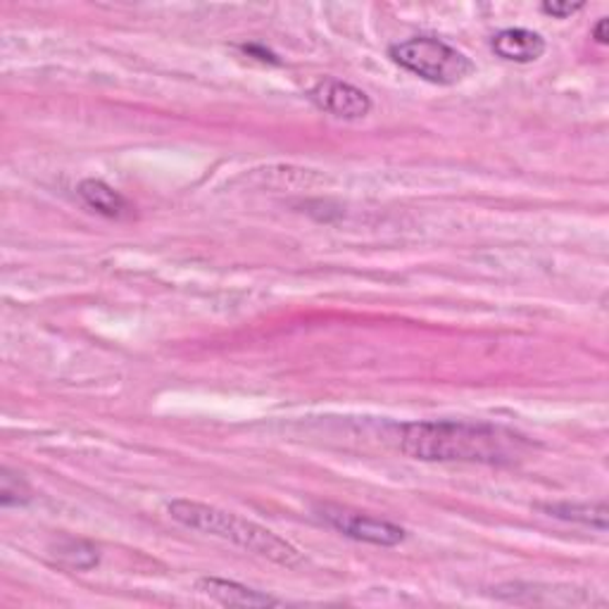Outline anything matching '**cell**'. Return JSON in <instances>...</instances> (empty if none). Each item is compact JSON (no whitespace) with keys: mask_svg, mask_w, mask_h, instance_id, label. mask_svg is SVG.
<instances>
[{"mask_svg":"<svg viewBox=\"0 0 609 609\" xmlns=\"http://www.w3.org/2000/svg\"><path fill=\"white\" fill-rule=\"evenodd\" d=\"M490 46L502 60L517 65L535 63L545 53L543 36L531 32V29H505V32L492 36Z\"/></svg>","mask_w":609,"mask_h":609,"instance_id":"cell-7","label":"cell"},{"mask_svg":"<svg viewBox=\"0 0 609 609\" xmlns=\"http://www.w3.org/2000/svg\"><path fill=\"white\" fill-rule=\"evenodd\" d=\"M400 451L422 462H467L507 467L527 457L531 443L505 427L481 422H412L400 433Z\"/></svg>","mask_w":609,"mask_h":609,"instance_id":"cell-1","label":"cell"},{"mask_svg":"<svg viewBox=\"0 0 609 609\" xmlns=\"http://www.w3.org/2000/svg\"><path fill=\"white\" fill-rule=\"evenodd\" d=\"M539 510L545 514L574 521V524H584L598 531H607V505L605 502H550L539 505Z\"/></svg>","mask_w":609,"mask_h":609,"instance_id":"cell-9","label":"cell"},{"mask_svg":"<svg viewBox=\"0 0 609 609\" xmlns=\"http://www.w3.org/2000/svg\"><path fill=\"white\" fill-rule=\"evenodd\" d=\"M310 100L333 118L341 120H362L372 112V98L357 89L353 84H345L341 79H322L312 86Z\"/></svg>","mask_w":609,"mask_h":609,"instance_id":"cell-5","label":"cell"},{"mask_svg":"<svg viewBox=\"0 0 609 609\" xmlns=\"http://www.w3.org/2000/svg\"><path fill=\"white\" fill-rule=\"evenodd\" d=\"M55 557L75 569H91L98 564V547L79 539H65L57 543Z\"/></svg>","mask_w":609,"mask_h":609,"instance_id":"cell-10","label":"cell"},{"mask_svg":"<svg viewBox=\"0 0 609 609\" xmlns=\"http://www.w3.org/2000/svg\"><path fill=\"white\" fill-rule=\"evenodd\" d=\"M198 590L202 596H208L224 607H269L281 602L277 598L267 596L263 590H255L236 582H226V578H217V576L200 578Z\"/></svg>","mask_w":609,"mask_h":609,"instance_id":"cell-6","label":"cell"},{"mask_svg":"<svg viewBox=\"0 0 609 609\" xmlns=\"http://www.w3.org/2000/svg\"><path fill=\"white\" fill-rule=\"evenodd\" d=\"M32 500V488L22 478V474H14L8 467L0 472V505L3 507H20Z\"/></svg>","mask_w":609,"mask_h":609,"instance_id":"cell-11","label":"cell"},{"mask_svg":"<svg viewBox=\"0 0 609 609\" xmlns=\"http://www.w3.org/2000/svg\"><path fill=\"white\" fill-rule=\"evenodd\" d=\"M607 26H609V22L602 18L598 24H596V29H593V38H596L598 43H607Z\"/></svg>","mask_w":609,"mask_h":609,"instance_id":"cell-13","label":"cell"},{"mask_svg":"<svg viewBox=\"0 0 609 609\" xmlns=\"http://www.w3.org/2000/svg\"><path fill=\"white\" fill-rule=\"evenodd\" d=\"M584 8H586L584 3H543L541 5V10L545 14H550V18H557V20H567L574 12L584 10Z\"/></svg>","mask_w":609,"mask_h":609,"instance_id":"cell-12","label":"cell"},{"mask_svg":"<svg viewBox=\"0 0 609 609\" xmlns=\"http://www.w3.org/2000/svg\"><path fill=\"white\" fill-rule=\"evenodd\" d=\"M388 55L402 69L439 86H455L474 71V63L467 55L447 46L445 41L431 36H417L396 43V46L388 48Z\"/></svg>","mask_w":609,"mask_h":609,"instance_id":"cell-3","label":"cell"},{"mask_svg":"<svg viewBox=\"0 0 609 609\" xmlns=\"http://www.w3.org/2000/svg\"><path fill=\"white\" fill-rule=\"evenodd\" d=\"M319 517H322L329 527L359 543L394 547V545H400L405 541V535H408L405 529L394 524V521L343 510V507H336V505L319 507Z\"/></svg>","mask_w":609,"mask_h":609,"instance_id":"cell-4","label":"cell"},{"mask_svg":"<svg viewBox=\"0 0 609 609\" xmlns=\"http://www.w3.org/2000/svg\"><path fill=\"white\" fill-rule=\"evenodd\" d=\"M167 510L171 519L179 521L181 527L234 543L253 555L265 557L274 564H281V567L294 569L304 562L296 545L279 539V535L272 533L269 529L255 524V521L224 512L220 507L196 500H174L169 502Z\"/></svg>","mask_w":609,"mask_h":609,"instance_id":"cell-2","label":"cell"},{"mask_svg":"<svg viewBox=\"0 0 609 609\" xmlns=\"http://www.w3.org/2000/svg\"><path fill=\"white\" fill-rule=\"evenodd\" d=\"M79 196L91 210L100 212L103 217H110V220H122V217H126L129 210H132L129 200L120 191H114L112 186H108L106 181H100V179L81 181L79 184Z\"/></svg>","mask_w":609,"mask_h":609,"instance_id":"cell-8","label":"cell"}]
</instances>
